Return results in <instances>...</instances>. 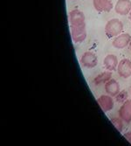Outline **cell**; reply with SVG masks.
Masks as SVG:
<instances>
[{"label": "cell", "mask_w": 131, "mask_h": 146, "mask_svg": "<svg viewBox=\"0 0 131 146\" xmlns=\"http://www.w3.org/2000/svg\"><path fill=\"white\" fill-rule=\"evenodd\" d=\"M68 19L70 23L71 37L74 43H82L87 35L86 28V19L83 11L73 10L69 12Z\"/></svg>", "instance_id": "cell-1"}, {"label": "cell", "mask_w": 131, "mask_h": 146, "mask_svg": "<svg viewBox=\"0 0 131 146\" xmlns=\"http://www.w3.org/2000/svg\"><path fill=\"white\" fill-rule=\"evenodd\" d=\"M123 32V24L118 19L109 20L105 25V33L109 38H115Z\"/></svg>", "instance_id": "cell-2"}, {"label": "cell", "mask_w": 131, "mask_h": 146, "mask_svg": "<svg viewBox=\"0 0 131 146\" xmlns=\"http://www.w3.org/2000/svg\"><path fill=\"white\" fill-rule=\"evenodd\" d=\"M80 63L85 68H95L98 64V59L95 52H85L81 55Z\"/></svg>", "instance_id": "cell-3"}, {"label": "cell", "mask_w": 131, "mask_h": 146, "mask_svg": "<svg viewBox=\"0 0 131 146\" xmlns=\"http://www.w3.org/2000/svg\"><path fill=\"white\" fill-rule=\"evenodd\" d=\"M118 114L126 123H131V99H128L122 104Z\"/></svg>", "instance_id": "cell-4"}, {"label": "cell", "mask_w": 131, "mask_h": 146, "mask_svg": "<svg viewBox=\"0 0 131 146\" xmlns=\"http://www.w3.org/2000/svg\"><path fill=\"white\" fill-rule=\"evenodd\" d=\"M117 72L121 77L124 79L129 78L131 76V60L128 59H122L119 61Z\"/></svg>", "instance_id": "cell-5"}, {"label": "cell", "mask_w": 131, "mask_h": 146, "mask_svg": "<svg viewBox=\"0 0 131 146\" xmlns=\"http://www.w3.org/2000/svg\"><path fill=\"white\" fill-rule=\"evenodd\" d=\"M97 103L100 106L102 111L109 112L113 110L114 102L111 96L109 95H102L97 99Z\"/></svg>", "instance_id": "cell-6"}, {"label": "cell", "mask_w": 131, "mask_h": 146, "mask_svg": "<svg viewBox=\"0 0 131 146\" xmlns=\"http://www.w3.org/2000/svg\"><path fill=\"white\" fill-rule=\"evenodd\" d=\"M131 42V36L128 33H121L112 42V46L116 49H123L127 47Z\"/></svg>", "instance_id": "cell-7"}, {"label": "cell", "mask_w": 131, "mask_h": 146, "mask_svg": "<svg viewBox=\"0 0 131 146\" xmlns=\"http://www.w3.org/2000/svg\"><path fill=\"white\" fill-rule=\"evenodd\" d=\"M114 11L117 14L125 16L128 15L131 11V1L130 0H118L114 6Z\"/></svg>", "instance_id": "cell-8"}, {"label": "cell", "mask_w": 131, "mask_h": 146, "mask_svg": "<svg viewBox=\"0 0 131 146\" xmlns=\"http://www.w3.org/2000/svg\"><path fill=\"white\" fill-rule=\"evenodd\" d=\"M93 5L99 12H109L114 8L111 0H93Z\"/></svg>", "instance_id": "cell-9"}, {"label": "cell", "mask_w": 131, "mask_h": 146, "mask_svg": "<svg viewBox=\"0 0 131 146\" xmlns=\"http://www.w3.org/2000/svg\"><path fill=\"white\" fill-rule=\"evenodd\" d=\"M105 91L108 95L113 96H116L117 94L119 93L120 90V85L118 83V82L114 79H110L108 82L105 83Z\"/></svg>", "instance_id": "cell-10"}, {"label": "cell", "mask_w": 131, "mask_h": 146, "mask_svg": "<svg viewBox=\"0 0 131 146\" xmlns=\"http://www.w3.org/2000/svg\"><path fill=\"white\" fill-rule=\"evenodd\" d=\"M103 64H104V67H105V68H106V70L112 72V71H114L115 69H117L119 61H118V59L115 55L108 54L106 57L104 58Z\"/></svg>", "instance_id": "cell-11"}, {"label": "cell", "mask_w": 131, "mask_h": 146, "mask_svg": "<svg viewBox=\"0 0 131 146\" xmlns=\"http://www.w3.org/2000/svg\"><path fill=\"white\" fill-rule=\"evenodd\" d=\"M111 77H112V73H111V71H109V70L104 71V72H102L101 74H98V75L95 78V80H94V83H95V85H96V86L101 85V84H105L106 82H108L110 79H112Z\"/></svg>", "instance_id": "cell-12"}, {"label": "cell", "mask_w": 131, "mask_h": 146, "mask_svg": "<svg viewBox=\"0 0 131 146\" xmlns=\"http://www.w3.org/2000/svg\"><path fill=\"white\" fill-rule=\"evenodd\" d=\"M123 120L121 117H113L111 118V123L114 126V128L119 131L122 132L123 128H124V124H123Z\"/></svg>", "instance_id": "cell-13"}, {"label": "cell", "mask_w": 131, "mask_h": 146, "mask_svg": "<svg viewBox=\"0 0 131 146\" xmlns=\"http://www.w3.org/2000/svg\"><path fill=\"white\" fill-rule=\"evenodd\" d=\"M115 99H116V102H117L118 103L122 104L125 101L128 100V93H127L125 90L120 91V92L117 94V96H115Z\"/></svg>", "instance_id": "cell-14"}, {"label": "cell", "mask_w": 131, "mask_h": 146, "mask_svg": "<svg viewBox=\"0 0 131 146\" xmlns=\"http://www.w3.org/2000/svg\"><path fill=\"white\" fill-rule=\"evenodd\" d=\"M123 137L129 143H131V131H128V132H127V133H125L123 135Z\"/></svg>", "instance_id": "cell-15"}, {"label": "cell", "mask_w": 131, "mask_h": 146, "mask_svg": "<svg viewBox=\"0 0 131 146\" xmlns=\"http://www.w3.org/2000/svg\"><path fill=\"white\" fill-rule=\"evenodd\" d=\"M128 19H129V20L131 21V11H130V12L128 13Z\"/></svg>", "instance_id": "cell-16"}, {"label": "cell", "mask_w": 131, "mask_h": 146, "mask_svg": "<svg viewBox=\"0 0 131 146\" xmlns=\"http://www.w3.org/2000/svg\"><path fill=\"white\" fill-rule=\"evenodd\" d=\"M73 1H76V0H73Z\"/></svg>", "instance_id": "cell-17"}]
</instances>
